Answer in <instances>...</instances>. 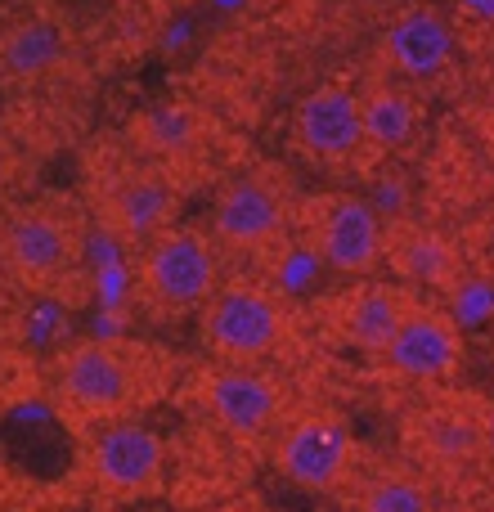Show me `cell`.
<instances>
[{"label":"cell","mask_w":494,"mask_h":512,"mask_svg":"<svg viewBox=\"0 0 494 512\" xmlns=\"http://www.w3.org/2000/svg\"><path fill=\"white\" fill-rule=\"evenodd\" d=\"M221 283V248L207 230L194 225H167L140 243V265H135V292L153 319H185L198 315L203 301Z\"/></svg>","instance_id":"cell-1"},{"label":"cell","mask_w":494,"mask_h":512,"mask_svg":"<svg viewBox=\"0 0 494 512\" xmlns=\"http://www.w3.org/2000/svg\"><path fill=\"white\" fill-rule=\"evenodd\" d=\"M494 450V414L472 391H432L405 418V454L427 477H463Z\"/></svg>","instance_id":"cell-2"},{"label":"cell","mask_w":494,"mask_h":512,"mask_svg":"<svg viewBox=\"0 0 494 512\" xmlns=\"http://www.w3.org/2000/svg\"><path fill=\"white\" fill-rule=\"evenodd\" d=\"M198 337L221 364H261L292 337V315L265 283L221 279L198 310Z\"/></svg>","instance_id":"cell-3"},{"label":"cell","mask_w":494,"mask_h":512,"mask_svg":"<svg viewBox=\"0 0 494 512\" xmlns=\"http://www.w3.org/2000/svg\"><path fill=\"white\" fill-rule=\"evenodd\" d=\"M0 261L23 288L63 292L81 274V230L63 207L27 203L0 225Z\"/></svg>","instance_id":"cell-4"},{"label":"cell","mask_w":494,"mask_h":512,"mask_svg":"<svg viewBox=\"0 0 494 512\" xmlns=\"http://www.w3.org/2000/svg\"><path fill=\"white\" fill-rule=\"evenodd\" d=\"M382 234L387 221L378 207L351 189H333L306 203V243L333 274L369 279L382 265Z\"/></svg>","instance_id":"cell-5"},{"label":"cell","mask_w":494,"mask_h":512,"mask_svg":"<svg viewBox=\"0 0 494 512\" xmlns=\"http://www.w3.org/2000/svg\"><path fill=\"white\" fill-rule=\"evenodd\" d=\"M274 472H279L288 486L310 490V495H324L337 490L351 472V427L342 414L333 409H301L288 414L274 427Z\"/></svg>","instance_id":"cell-6"},{"label":"cell","mask_w":494,"mask_h":512,"mask_svg":"<svg viewBox=\"0 0 494 512\" xmlns=\"http://www.w3.org/2000/svg\"><path fill=\"white\" fill-rule=\"evenodd\" d=\"M140 364L117 342H77L59 355V396L81 418L113 423L140 405Z\"/></svg>","instance_id":"cell-7"},{"label":"cell","mask_w":494,"mask_h":512,"mask_svg":"<svg viewBox=\"0 0 494 512\" xmlns=\"http://www.w3.org/2000/svg\"><path fill=\"white\" fill-rule=\"evenodd\" d=\"M288 189L265 171H243L212 203V243L234 256H256L283 239L288 230Z\"/></svg>","instance_id":"cell-8"},{"label":"cell","mask_w":494,"mask_h":512,"mask_svg":"<svg viewBox=\"0 0 494 512\" xmlns=\"http://www.w3.org/2000/svg\"><path fill=\"white\" fill-rule=\"evenodd\" d=\"M454 50H459L454 18L445 14L441 5H432V0H409V5H400L378 36L382 72L396 81H409V86L436 81L454 63Z\"/></svg>","instance_id":"cell-9"},{"label":"cell","mask_w":494,"mask_h":512,"mask_svg":"<svg viewBox=\"0 0 494 512\" xmlns=\"http://www.w3.org/2000/svg\"><path fill=\"white\" fill-rule=\"evenodd\" d=\"M378 360L409 382H450L463 364V328L450 310L414 292Z\"/></svg>","instance_id":"cell-10"},{"label":"cell","mask_w":494,"mask_h":512,"mask_svg":"<svg viewBox=\"0 0 494 512\" xmlns=\"http://www.w3.org/2000/svg\"><path fill=\"white\" fill-rule=\"evenodd\" d=\"M99 225L122 243H149L167 225H176L180 212V189L167 171L158 167H122L99 185L95 198Z\"/></svg>","instance_id":"cell-11"},{"label":"cell","mask_w":494,"mask_h":512,"mask_svg":"<svg viewBox=\"0 0 494 512\" xmlns=\"http://www.w3.org/2000/svg\"><path fill=\"white\" fill-rule=\"evenodd\" d=\"M292 144L324 167H346V162L364 158L369 144H364L360 95L351 86H337V81L306 90L292 108Z\"/></svg>","instance_id":"cell-12"},{"label":"cell","mask_w":494,"mask_h":512,"mask_svg":"<svg viewBox=\"0 0 494 512\" xmlns=\"http://www.w3.org/2000/svg\"><path fill=\"white\" fill-rule=\"evenodd\" d=\"M162 441L153 436V427L135 423V418H113L99 432L95 450H90V472L95 486L117 504H135L162 490Z\"/></svg>","instance_id":"cell-13"},{"label":"cell","mask_w":494,"mask_h":512,"mask_svg":"<svg viewBox=\"0 0 494 512\" xmlns=\"http://www.w3.org/2000/svg\"><path fill=\"white\" fill-rule=\"evenodd\" d=\"M203 400L225 432L256 441L283 423V391L256 364H216L203 378Z\"/></svg>","instance_id":"cell-14"},{"label":"cell","mask_w":494,"mask_h":512,"mask_svg":"<svg viewBox=\"0 0 494 512\" xmlns=\"http://www.w3.org/2000/svg\"><path fill=\"white\" fill-rule=\"evenodd\" d=\"M382 265H391L405 288L450 292L463 279V248L445 230L427 221H387L382 234Z\"/></svg>","instance_id":"cell-15"},{"label":"cell","mask_w":494,"mask_h":512,"mask_svg":"<svg viewBox=\"0 0 494 512\" xmlns=\"http://www.w3.org/2000/svg\"><path fill=\"white\" fill-rule=\"evenodd\" d=\"M360 122H364V144L369 153L387 158V153H405L414 144L418 126H423V104H418L414 86L396 77H373L360 90Z\"/></svg>","instance_id":"cell-16"},{"label":"cell","mask_w":494,"mask_h":512,"mask_svg":"<svg viewBox=\"0 0 494 512\" xmlns=\"http://www.w3.org/2000/svg\"><path fill=\"white\" fill-rule=\"evenodd\" d=\"M409 301H414V288H405V283H360L337 301V333L355 351L382 355Z\"/></svg>","instance_id":"cell-17"},{"label":"cell","mask_w":494,"mask_h":512,"mask_svg":"<svg viewBox=\"0 0 494 512\" xmlns=\"http://www.w3.org/2000/svg\"><path fill=\"white\" fill-rule=\"evenodd\" d=\"M68 54V27L54 14H23L0 32V77L41 81Z\"/></svg>","instance_id":"cell-18"},{"label":"cell","mask_w":494,"mask_h":512,"mask_svg":"<svg viewBox=\"0 0 494 512\" xmlns=\"http://www.w3.org/2000/svg\"><path fill=\"white\" fill-rule=\"evenodd\" d=\"M355 512H436L432 477L418 463H382L355 486Z\"/></svg>","instance_id":"cell-19"},{"label":"cell","mask_w":494,"mask_h":512,"mask_svg":"<svg viewBox=\"0 0 494 512\" xmlns=\"http://www.w3.org/2000/svg\"><path fill=\"white\" fill-rule=\"evenodd\" d=\"M454 9H459L468 23H477V27H494V0H450Z\"/></svg>","instance_id":"cell-20"},{"label":"cell","mask_w":494,"mask_h":512,"mask_svg":"<svg viewBox=\"0 0 494 512\" xmlns=\"http://www.w3.org/2000/svg\"><path fill=\"white\" fill-rule=\"evenodd\" d=\"M472 248H477V256L486 265H494V207L486 212V221L477 225V234H472Z\"/></svg>","instance_id":"cell-21"},{"label":"cell","mask_w":494,"mask_h":512,"mask_svg":"<svg viewBox=\"0 0 494 512\" xmlns=\"http://www.w3.org/2000/svg\"><path fill=\"white\" fill-rule=\"evenodd\" d=\"M18 176V149L9 144V135H0V189H9Z\"/></svg>","instance_id":"cell-22"},{"label":"cell","mask_w":494,"mask_h":512,"mask_svg":"<svg viewBox=\"0 0 494 512\" xmlns=\"http://www.w3.org/2000/svg\"><path fill=\"white\" fill-rule=\"evenodd\" d=\"M203 512H265V508L256 504V499H225V504H212Z\"/></svg>","instance_id":"cell-23"},{"label":"cell","mask_w":494,"mask_h":512,"mask_svg":"<svg viewBox=\"0 0 494 512\" xmlns=\"http://www.w3.org/2000/svg\"><path fill=\"white\" fill-rule=\"evenodd\" d=\"M481 144H486V153L494 158V104L481 113Z\"/></svg>","instance_id":"cell-24"}]
</instances>
